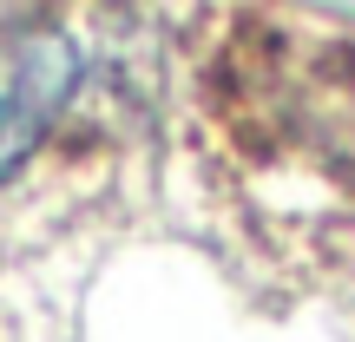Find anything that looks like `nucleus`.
Returning a JSON list of instances; mask_svg holds the SVG:
<instances>
[{"label": "nucleus", "instance_id": "1", "mask_svg": "<svg viewBox=\"0 0 355 342\" xmlns=\"http://www.w3.org/2000/svg\"><path fill=\"white\" fill-rule=\"evenodd\" d=\"M79 40L66 26H0V185L26 165L46 126L66 112L79 86Z\"/></svg>", "mask_w": 355, "mask_h": 342}]
</instances>
